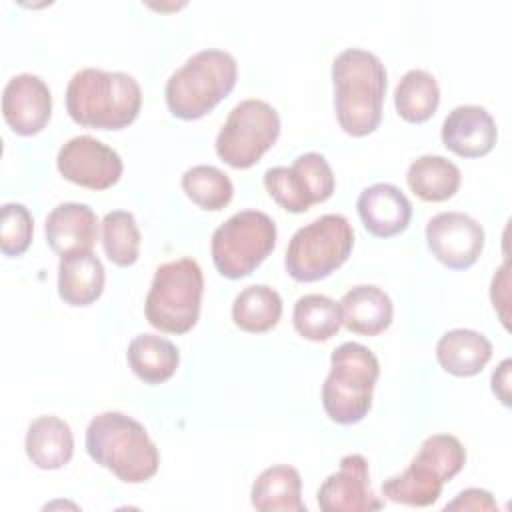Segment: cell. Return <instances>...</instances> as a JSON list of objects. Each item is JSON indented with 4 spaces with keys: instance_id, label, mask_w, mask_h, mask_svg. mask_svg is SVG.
<instances>
[{
    "instance_id": "obj_1",
    "label": "cell",
    "mask_w": 512,
    "mask_h": 512,
    "mask_svg": "<svg viewBox=\"0 0 512 512\" xmlns=\"http://www.w3.org/2000/svg\"><path fill=\"white\" fill-rule=\"evenodd\" d=\"M332 82L340 128L350 136L374 132L382 120L388 84L382 60L368 50L346 48L334 58Z\"/></svg>"
},
{
    "instance_id": "obj_2",
    "label": "cell",
    "mask_w": 512,
    "mask_h": 512,
    "mask_svg": "<svg viewBox=\"0 0 512 512\" xmlns=\"http://www.w3.org/2000/svg\"><path fill=\"white\" fill-rule=\"evenodd\" d=\"M140 106V84L126 72L82 68L66 86V110L86 128L122 130L138 118Z\"/></svg>"
},
{
    "instance_id": "obj_3",
    "label": "cell",
    "mask_w": 512,
    "mask_h": 512,
    "mask_svg": "<svg viewBox=\"0 0 512 512\" xmlns=\"http://www.w3.org/2000/svg\"><path fill=\"white\" fill-rule=\"evenodd\" d=\"M88 456L122 482L150 480L160 466V454L146 428L128 414H96L86 428Z\"/></svg>"
},
{
    "instance_id": "obj_4",
    "label": "cell",
    "mask_w": 512,
    "mask_h": 512,
    "mask_svg": "<svg viewBox=\"0 0 512 512\" xmlns=\"http://www.w3.org/2000/svg\"><path fill=\"white\" fill-rule=\"evenodd\" d=\"M236 76L238 66L230 52L200 50L168 78L164 88L166 106L180 120L202 118L232 92Z\"/></svg>"
},
{
    "instance_id": "obj_5",
    "label": "cell",
    "mask_w": 512,
    "mask_h": 512,
    "mask_svg": "<svg viewBox=\"0 0 512 512\" xmlns=\"http://www.w3.org/2000/svg\"><path fill=\"white\" fill-rule=\"evenodd\" d=\"M380 376L376 354L360 342H344L330 356V372L322 386V406L336 424H356L372 408V392Z\"/></svg>"
},
{
    "instance_id": "obj_6",
    "label": "cell",
    "mask_w": 512,
    "mask_h": 512,
    "mask_svg": "<svg viewBox=\"0 0 512 512\" xmlns=\"http://www.w3.org/2000/svg\"><path fill=\"white\" fill-rule=\"evenodd\" d=\"M466 464V450L452 434H432L412 458L408 468L382 482V494L396 504L432 506L444 482L452 480Z\"/></svg>"
},
{
    "instance_id": "obj_7",
    "label": "cell",
    "mask_w": 512,
    "mask_h": 512,
    "mask_svg": "<svg viewBox=\"0 0 512 512\" xmlns=\"http://www.w3.org/2000/svg\"><path fill=\"white\" fill-rule=\"evenodd\" d=\"M204 278L194 258H178L156 268L144 302L146 320L168 334L192 330L200 316Z\"/></svg>"
},
{
    "instance_id": "obj_8",
    "label": "cell",
    "mask_w": 512,
    "mask_h": 512,
    "mask_svg": "<svg viewBox=\"0 0 512 512\" xmlns=\"http://www.w3.org/2000/svg\"><path fill=\"white\" fill-rule=\"evenodd\" d=\"M354 246V230L346 216L324 214L298 228L288 242L284 266L298 282H316L340 268Z\"/></svg>"
},
{
    "instance_id": "obj_9",
    "label": "cell",
    "mask_w": 512,
    "mask_h": 512,
    "mask_svg": "<svg viewBox=\"0 0 512 512\" xmlns=\"http://www.w3.org/2000/svg\"><path fill=\"white\" fill-rule=\"evenodd\" d=\"M276 224L260 210L232 214L212 232L210 252L216 270L230 280L252 274L276 246Z\"/></svg>"
},
{
    "instance_id": "obj_10",
    "label": "cell",
    "mask_w": 512,
    "mask_h": 512,
    "mask_svg": "<svg viewBox=\"0 0 512 512\" xmlns=\"http://www.w3.org/2000/svg\"><path fill=\"white\" fill-rule=\"evenodd\" d=\"M280 116L264 100L248 98L236 104L216 136V154L232 168L254 166L278 140Z\"/></svg>"
},
{
    "instance_id": "obj_11",
    "label": "cell",
    "mask_w": 512,
    "mask_h": 512,
    "mask_svg": "<svg viewBox=\"0 0 512 512\" xmlns=\"http://www.w3.org/2000/svg\"><path fill=\"white\" fill-rule=\"evenodd\" d=\"M334 186V172L318 152H304L292 166H274L264 172V188L278 206L292 214H302L328 200Z\"/></svg>"
},
{
    "instance_id": "obj_12",
    "label": "cell",
    "mask_w": 512,
    "mask_h": 512,
    "mask_svg": "<svg viewBox=\"0 0 512 512\" xmlns=\"http://www.w3.org/2000/svg\"><path fill=\"white\" fill-rule=\"evenodd\" d=\"M56 166L66 180L90 190L114 186L124 170L118 152L92 136L70 138L58 150Z\"/></svg>"
},
{
    "instance_id": "obj_13",
    "label": "cell",
    "mask_w": 512,
    "mask_h": 512,
    "mask_svg": "<svg viewBox=\"0 0 512 512\" xmlns=\"http://www.w3.org/2000/svg\"><path fill=\"white\" fill-rule=\"evenodd\" d=\"M426 242L444 266L466 270L484 250V228L464 212H440L426 224Z\"/></svg>"
},
{
    "instance_id": "obj_14",
    "label": "cell",
    "mask_w": 512,
    "mask_h": 512,
    "mask_svg": "<svg viewBox=\"0 0 512 512\" xmlns=\"http://www.w3.org/2000/svg\"><path fill=\"white\" fill-rule=\"evenodd\" d=\"M322 512H372L384 506L370 488L368 462L362 454H346L340 468L318 488Z\"/></svg>"
},
{
    "instance_id": "obj_15",
    "label": "cell",
    "mask_w": 512,
    "mask_h": 512,
    "mask_svg": "<svg viewBox=\"0 0 512 512\" xmlns=\"http://www.w3.org/2000/svg\"><path fill=\"white\" fill-rule=\"evenodd\" d=\"M2 114L16 134H38L52 114V94L48 84L40 76L28 72L12 76L2 92Z\"/></svg>"
},
{
    "instance_id": "obj_16",
    "label": "cell",
    "mask_w": 512,
    "mask_h": 512,
    "mask_svg": "<svg viewBox=\"0 0 512 512\" xmlns=\"http://www.w3.org/2000/svg\"><path fill=\"white\" fill-rule=\"evenodd\" d=\"M442 144L462 156L478 158L488 154L498 138L496 122L490 112L476 104L456 106L442 124Z\"/></svg>"
},
{
    "instance_id": "obj_17",
    "label": "cell",
    "mask_w": 512,
    "mask_h": 512,
    "mask_svg": "<svg viewBox=\"0 0 512 512\" xmlns=\"http://www.w3.org/2000/svg\"><path fill=\"white\" fill-rule=\"evenodd\" d=\"M364 228L378 238H390L406 230L412 218V204L406 194L388 182L364 188L356 200Z\"/></svg>"
},
{
    "instance_id": "obj_18",
    "label": "cell",
    "mask_w": 512,
    "mask_h": 512,
    "mask_svg": "<svg viewBox=\"0 0 512 512\" xmlns=\"http://www.w3.org/2000/svg\"><path fill=\"white\" fill-rule=\"evenodd\" d=\"M48 246L60 254L92 250L98 236V220L88 204L62 202L54 206L44 224Z\"/></svg>"
},
{
    "instance_id": "obj_19",
    "label": "cell",
    "mask_w": 512,
    "mask_h": 512,
    "mask_svg": "<svg viewBox=\"0 0 512 512\" xmlns=\"http://www.w3.org/2000/svg\"><path fill=\"white\" fill-rule=\"evenodd\" d=\"M338 304L342 310V324L354 334L376 336L392 322V300L374 284L352 286Z\"/></svg>"
},
{
    "instance_id": "obj_20",
    "label": "cell",
    "mask_w": 512,
    "mask_h": 512,
    "mask_svg": "<svg viewBox=\"0 0 512 512\" xmlns=\"http://www.w3.org/2000/svg\"><path fill=\"white\" fill-rule=\"evenodd\" d=\"M104 266L92 252H74L60 256L58 294L70 306H88L96 302L104 290Z\"/></svg>"
},
{
    "instance_id": "obj_21",
    "label": "cell",
    "mask_w": 512,
    "mask_h": 512,
    "mask_svg": "<svg viewBox=\"0 0 512 512\" xmlns=\"http://www.w3.org/2000/svg\"><path fill=\"white\" fill-rule=\"evenodd\" d=\"M26 454L36 468L58 470L66 466L74 454V436L68 426L58 416H38L30 422L26 440Z\"/></svg>"
},
{
    "instance_id": "obj_22",
    "label": "cell",
    "mask_w": 512,
    "mask_h": 512,
    "mask_svg": "<svg viewBox=\"0 0 512 512\" xmlns=\"http://www.w3.org/2000/svg\"><path fill=\"white\" fill-rule=\"evenodd\" d=\"M492 358V342L468 328H454L440 336L436 342L438 364L454 376H474Z\"/></svg>"
},
{
    "instance_id": "obj_23",
    "label": "cell",
    "mask_w": 512,
    "mask_h": 512,
    "mask_svg": "<svg viewBox=\"0 0 512 512\" xmlns=\"http://www.w3.org/2000/svg\"><path fill=\"white\" fill-rule=\"evenodd\" d=\"M302 478L296 468L276 464L266 468L252 484L250 500L262 512H306L302 502Z\"/></svg>"
},
{
    "instance_id": "obj_24",
    "label": "cell",
    "mask_w": 512,
    "mask_h": 512,
    "mask_svg": "<svg viewBox=\"0 0 512 512\" xmlns=\"http://www.w3.org/2000/svg\"><path fill=\"white\" fill-rule=\"evenodd\" d=\"M132 372L146 384H162L174 376L180 352L174 342L158 334L134 336L126 350Z\"/></svg>"
},
{
    "instance_id": "obj_25",
    "label": "cell",
    "mask_w": 512,
    "mask_h": 512,
    "mask_svg": "<svg viewBox=\"0 0 512 512\" xmlns=\"http://www.w3.org/2000/svg\"><path fill=\"white\" fill-rule=\"evenodd\" d=\"M460 168L444 156L424 154L410 162L406 172L408 188L426 202L452 198L460 188Z\"/></svg>"
},
{
    "instance_id": "obj_26",
    "label": "cell",
    "mask_w": 512,
    "mask_h": 512,
    "mask_svg": "<svg viewBox=\"0 0 512 512\" xmlns=\"http://www.w3.org/2000/svg\"><path fill=\"white\" fill-rule=\"evenodd\" d=\"M280 316L282 298L266 284L246 286L232 302V320L244 332H268L278 324Z\"/></svg>"
},
{
    "instance_id": "obj_27",
    "label": "cell",
    "mask_w": 512,
    "mask_h": 512,
    "mask_svg": "<svg viewBox=\"0 0 512 512\" xmlns=\"http://www.w3.org/2000/svg\"><path fill=\"white\" fill-rule=\"evenodd\" d=\"M394 104L406 122H426L434 116L440 104V88L436 78L422 68L408 70L394 90Z\"/></svg>"
},
{
    "instance_id": "obj_28",
    "label": "cell",
    "mask_w": 512,
    "mask_h": 512,
    "mask_svg": "<svg viewBox=\"0 0 512 512\" xmlns=\"http://www.w3.org/2000/svg\"><path fill=\"white\" fill-rule=\"evenodd\" d=\"M296 332L312 342L330 340L342 326V310L336 300L324 294L300 296L292 310Z\"/></svg>"
},
{
    "instance_id": "obj_29",
    "label": "cell",
    "mask_w": 512,
    "mask_h": 512,
    "mask_svg": "<svg viewBox=\"0 0 512 512\" xmlns=\"http://www.w3.org/2000/svg\"><path fill=\"white\" fill-rule=\"evenodd\" d=\"M182 190L204 210H222L234 196V186L228 174L210 164H196L182 174Z\"/></svg>"
},
{
    "instance_id": "obj_30",
    "label": "cell",
    "mask_w": 512,
    "mask_h": 512,
    "mask_svg": "<svg viewBox=\"0 0 512 512\" xmlns=\"http://www.w3.org/2000/svg\"><path fill=\"white\" fill-rule=\"evenodd\" d=\"M102 246L116 266H132L140 254V230L128 210H112L102 220Z\"/></svg>"
},
{
    "instance_id": "obj_31",
    "label": "cell",
    "mask_w": 512,
    "mask_h": 512,
    "mask_svg": "<svg viewBox=\"0 0 512 512\" xmlns=\"http://www.w3.org/2000/svg\"><path fill=\"white\" fill-rule=\"evenodd\" d=\"M34 220L24 204L6 202L2 206L0 226V250L4 256H20L32 242Z\"/></svg>"
},
{
    "instance_id": "obj_32",
    "label": "cell",
    "mask_w": 512,
    "mask_h": 512,
    "mask_svg": "<svg viewBox=\"0 0 512 512\" xmlns=\"http://www.w3.org/2000/svg\"><path fill=\"white\" fill-rule=\"evenodd\" d=\"M444 510H496V502L488 490L468 488L448 502Z\"/></svg>"
},
{
    "instance_id": "obj_33",
    "label": "cell",
    "mask_w": 512,
    "mask_h": 512,
    "mask_svg": "<svg viewBox=\"0 0 512 512\" xmlns=\"http://www.w3.org/2000/svg\"><path fill=\"white\" fill-rule=\"evenodd\" d=\"M510 366H512V360L506 358L500 362V366L492 374V390L504 406H510Z\"/></svg>"
}]
</instances>
